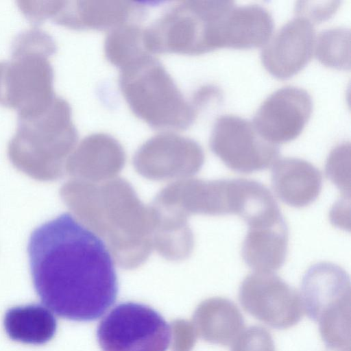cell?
I'll return each mask as SVG.
<instances>
[{
  "label": "cell",
  "mask_w": 351,
  "mask_h": 351,
  "mask_svg": "<svg viewBox=\"0 0 351 351\" xmlns=\"http://www.w3.org/2000/svg\"><path fill=\"white\" fill-rule=\"evenodd\" d=\"M27 253L35 291L58 316L93 321L114 303L113 258L103 239L73 215L62 213L35 228Z\"/></svg>",
  "instance_id": "6da1fadb"
},
{
  "label": "cell",
  "mask_w": 351,
  "mask_h": 351,
  "mask_svg": "<svg viewBox=\"0 0 351 351\" xmlns=\"http://www.w3.org/2000/svg\"><path fill=\"white\" fill-rule=\"evenodd\" d=\"M56 50L52 36L37 27L14 38L11 58L0 61V104L27 117L45 110L56 97L50 57Z\"/></svg>",
  "instance_id": "7a4b0ae2"
},
{
  "label": "cell",
  "mask_w": 351,
  "mask_h": 351,
  "mask_svg": "<svg viewBox=\"0 0 351 351\" xmlns=\"http://www.w3.org/2000/svg\"><path fill=\"white\" fill-rule=\"evenodd\" d=\"M76 136L71 106L56 95L43 112L19 118L8 155L12 165L26 176L38 181H51L58 176L62 158Z\"/></svg>",
  "instance_id": "3957f363"
},
{
  "label": "cell",
  "mask_w": 351,
  "mask_h": 351,
  "mask_svg": "<svg viewBox=\"0 0 351 351\" xmlns=\"http://www.w3.org/2000/svg\"><path fill=\"white\" fill-rule=\"evenodd\" d=\"M119 84L133 113L155 128L185 129L197 117L195 104L152 55L121 69Z\"/></svg>",
  "instance_id": "277c9868"
},
{
  "label": "cell",
  "mask_w": 351,
  "mask_h": 351,
  "mask_svg": "<svg viewBox=\"0 0 351 351\" xmlns=\"http://www.w3.org/2000/svg\"><path fill=\"white\" fill-rule=\"evenodd\" d=\"M232 1H184L145 28L150 53L199 55L215 49L219 23L234 5Z\"/></svg>",
  "instance_id": "5b68a950"
},
{
  "label": "cell",
  "mask_w": 351,
  "mask_h": 351,
  "mask_svg": "<svg viewBox=\"0 0 351 351\" xmlns=\"http://www.w3.org/2000/svg\"><path fill=\"white\" fill-rule=\"evenodd\" d=\"M300 295L326 347L350 350V282L345 269L330 262L313 264L302 277Z\"/></svg>",
  "instance_id": "8992f818"
},
{
  "label": "cell",
  "mask_w": 351,
  "mask_h": 351,
  "mask_svg": "<svg viewBox=\"0 0 351 351\" xmlns=\"http://www.w3.org/2000/svg\"><path fill=\"white\" fill-rule=\"evenodd\" d=\"M97 338L103 351H166L171 329L154 308L128 302L114 306L101 320Z\"/></svg>",
  "instance_id": "52a82bcc"
},
{
  "label": "cell",
  "mask_w": 351,
  "mask_h": 351,
  "mask_svg": "<svg viewBox=\"0 0 351 351\" xmlns=\"http://www.w3.org/2000/svg\"><path fill=\"white\" fill-rule=\"evenodd\" d=\"M210 147L227 167L244 173L268 169L280 154L276 145L259 134L252 121L234 114H222L216 119Z\"/></svg>",
  "instance_id": "ba28073f"
},
{
  "label": "cell",
  "mask_w": 351,
  "mask_h": 351,
  "mask_svg": "<svg viewBox=\"0 0 351 351\" xmlns=\"http://www.w3.org/2000/svg\"><path fill=\"white\" fill-rule=\"evenodd\" d=\"M244 311L267 326L284 330L295 326L304 314L299 293L273 272L246 276L239 290Z\"/></svg>",
  "instance_id": "9c48e42d"
},
{
  "label": "cell",
  "mask_w": 351,
  "mask_h": 351,
  "mask_svg": "<svg viewBox=\"0 0 351 351\" xmlns=\"http://www.w3.org/2000/svg\"><path fill=\"white\" fill-rule=\"evenodd\" d=\"M312 111V97L306 90L286 86L265 98L257 109L252 123L266 141L276 145L298 138Z\"/></svg>",
  "instance_id": "30bf717a"
},
{
  "label": "cell",
  "mask_w": 351,
  "mask_h": 351,
  "mask_svg": "<svg viewBox=\"0 0 351 351\" xmlns=\"http://www.w3.org/2000/svg\"><path fill=\"white\" fill-rule=\"evenodd\" d=\"M316 36L313 24L295 16L263 47L261 59L264 68L279 80L298 74L314 56Z\"/></svg>",
  "instance_id": "8fae6325"
},
{
  "label": "cell",
  "mask_w": 351,
  "mask_h": 351,
  "mask_svg": "<svg viewBox=\"0 0 351 351\" xmlns=\"http://www.w3.org/2000/svg\"><path fill=\"white\" fill-rule=\"evenodd\" d=\"M273 29V17L265 7L234 5L219 23L217 47L239 49L263 47Z\"/></svg>",
  "instance_id": "7c38bea8"
},
{
  "label": "cell",
  "mask_w": 351,
  "mask_h": 351,
  "mask_svg": "<svg viewBox=\"0 0 351 351\" xmlns=\"http://www.w3.org/2000/svg\"><path fill=\"white\" fill-rule=\"evenodd\" d=\"M142 10L141 5L130 1H62L52 19L73 29H112L129 23Z\"/></svg>",
  "instance_id": "4fadbf2b"
},
{
  "label": "cell",
  "mask_w": 351,
  "mask_h": 351,
  "mask_svg": "<svg viewBox=\"0 0 351 351\" xmlns=\"http://www.w3.org/2000/svg\"><path fill=\"white\" fill-rule=\"evenodd\" d=\"M272 187L278 198L295 208L314 202L322 190V177L318 169L304 159H278L271 171Z\"/></svg>",
  "instance_id": "5bb4252c"
},
{
  "label": "cell",
  "mask_w": 351,
  "mask_h": 351,
  "mask_svg": "<svg viewBox=\"0 0 351 351\" xmlns=\"http://www.w3.org/2000/svg\"><path fill=\"white\" fill-rule=\"evenodd\" d=\"M288 233L284 217L272 223L248 227L241 247L245 264L254 271L279 269L287 254Z\"/></svg>",
  "instance_id": "9a60e30c"
},
{
  "label": "cell",
  "mask_w": 351,
  "mask_h": 351,
  "mask_svg": "<svg viewBox=\"0 0 351 351\" xmlns=\"http://www.w3.org/2000/svg\"><path fill=\"white\" fill-rule=\"evenodd\" d=\"M196 321L202 337L207 341L232 345L244 329V319L237 306L221 297L209 298L197 308Z\"/></svg>",
  "instance_id": "2e32d148"
},
{
  "label": "cell",
  "mask_w": 351,
  "mask_h": 351,
  "mask_svg": "<svg viewBox=\"0 0 351 351\" xmlns=\"http://www.w3.org/2000/svg\"><path fill=\"white\" fill-rule=\"evenodd\" d=\"M3 326L13 341L41 345L54 337L57 322L49 308L30 304L8 309L3 317Z\"/></svg>",
  "instance_id": "e0dca14e"
},
{
  "label": "cell",
  "mask_w": 351,
  "mask_h": 351,
  "mask_svg": "<svg viewBox=\"0 0 351 351\" xmlns=\"http://www.w3.org/2000/svg\"><path fill=\"white\" fill-rule=\"evenodd\" d=\"M106 59L119 69L147 55L144 29L126 23L110 29L104 42Z\"/></svg>",
  "instance_id": "ac0fdd59"
},
{
  "label": "cell",
  "mask_w": 351,
  "mask_h": 351,
  "mask_svg": "<svg viewBox=\"0 0 351 351\" xmlns=\"http://www.w3.org/2000/svg\"><path fill=\"white\" fill-rule=\"evenodd\" d=\"M314 56L326 67L337 70L350 69V29L336 27L320 32L316 36Z\"/></svg>",
  "instance_id": "d6986e66"
},
{
  "label": "cell",
  "mask_w": 351,
  "mask_h": 351,
  "mask_svg": "<svg viewBox=\"0 0 351 351\" xmlns=\"http://www.w3.org/2000/svg\"><path fill=\"white\" fill-rule=\"evenodd\" d=\"M328 178L350 197V143L344 142L335 146L330 152L326 164Z\"/></svg>",
  "instance_id": "ffe728a7"
},
{
  "label": "cell",
  "mask_w": 351,
  "mask_h": 351,
  "mask_svg": "<svg viewBox=\"0 0 351 351\" xmlns=\"http://www.w3.org/2000/svg\"><path fill=\"white\" fill-rule=\"evenodd\" d=\"M231 351H276L270 332L265 328L252 326L243 329L232 343Z\"/></svg>",
  "instance_id": "44dd1931"
},
{
  "label": "cell",
  "mask_w": 351,
  "mask_h": 351,
  "mask_svg": "<svg viewBox=\"0 0 351 351\" xmlns=\"http://www.w3.org/2000/svg\"><path fill=\"white\" fill-rule=\"evenodd\" d=\"M339 1H298L295 5V16L312 24L324 21L332 16L339 7Z\"/></svg>",
  "instance_id": "7402d4cb"
},
{
  "label": "cell",
  "mask_w": 351,
  "mask_h": 351,
  "mask_svg": "<svg viewBox=\"0 0 351 351\" xmlns=\"http://www.w3.org/2000/svg\"><path fill=\"white\" fill-rule=\"evenodd\" d=\"M19 8L30 20L40 22L53 18L60 6L61 1H19Z\"/></svg>",
  "instance_id": "603a6c76"
},
{
  "label": "cell",
  "mask_w": 351,
  "mask_h": 351,
  "mask_svg": "<svg viewBox=\"0 0 351 351\" xmlns=\"http://www.w3.org/2000/svg\"><path fill=\"white\" fill-rule=\"evenodd\" d=\"M346 197H343L333 206L330 213V218L331 223L336 226L340 228H348L346 226V222L349 223V221L346 220V218L349 219L350 217V204H346Z\"/></svg>",
  "instance_id": "cb8c5ba5"
}]
</instances>
